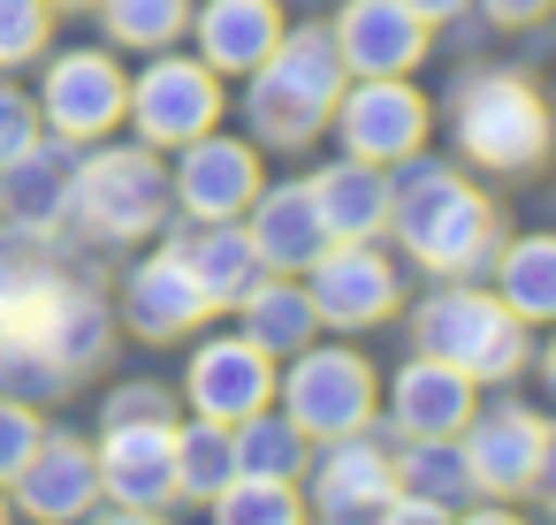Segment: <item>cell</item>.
I'll use <instances>...</instances> for the list:
<instances>
[{
	"label": "cell",
	"instance_id": "21",
	"mask_svg": "<svg viewBox=\"0 0 556 525\" xmlns=\"http://www.w3.org/2000/svg\"><path fill=\"white\" fill-rule=\"evenodd\" d=\"M282 39V9L275 0H206L199 9V62L214 77H252Z\"/></svg>",
	"mask_w": 556,
	"mask_h": 525
},
{
	"label": "cell",
	"instance_id": "9",
	"mask_svg": "<svg viewBox=\"0 0 556 525\" xmlns=\"http://www.w3.org/2000/svg\"><path fill=\"white\" fill-rule=\"evenodd\" d=\"M123 115L138 123V145H191L199 130L222 123V77L206 62H191V54H161L130 85Z\"/></svg>",
	"mask_w": 556,
	"mask_h": 525
},
{
	"label": "cell",
	"instance_id": "14",
	"mask_svg": "<svg viewBox=\"0 0 556 525\" xmlns=\"http://www.w3.org/2000/svg\"><path fill=\"white\" fill-rule=\"evenodd\" d=\"M184 396H191L199 419H244V411L275 404V358L252 335H214V343L191 350Z\"/></svg>",
	"mask_w": 556,
	"mask_h": 525
},
{
	"label": "cell",
	"instance_id": "32",
	"mask_svg": "<svg viewBox=\"0 0 556 525\" xmlns=\"http://www.w3.org/2000/svg\"><path fill=\"white\" fill-rule=\"evenodd\" d=\"M214 510H222L229 525H260V517H305V495H298V479H260V472H237V479L214 495Z\"/></svg>",
	"mask_w": 556,
	"mask_h": 525
},
{
	"label": "cell",
	"instance_id": "4",
	"mask_svg": "<svg viewBox=\"0 0 556 525\" xmlns=\"http://www.w3.org/2000/svg\"><path fill=\"white\" fill-rule=\"evenodd\" d=\"M412 343L472 381H510L526 366V320L495 305V290H434L412 312Z\"/></svg>",
	"mask_w": 556,
	"mask_h": 525
},
{
	"label": "cell",
	"instance_id": "13",
	"mask_svg": "<svg viewBox=\"0 0 556 525\" xmlns=\"http://www.w3.org/2000/svg\"><path fill=\"white\" fill-rule=\"evenodd\" d=\"M123 100H130V85H123V69H115L108 54H62V62L47 69L39 123H47L62 145H92V138H108V130L123 123Z\"/></svg>",
	"mask_w": 556,
	"mask_h": 525
},
{
	"label": "cell",
	"instance_id": "5",
	"mask_svg": "<svg viewBox=\"0 0 556 525\" xmlns=\"http://www.w3.org/2000/svg\"><path fill=\"white\" fill-rule=\"evenodd\" d=\"M70 214L92 236H153L168 221V168L146 145H100L70 183Z\"/></svg>",
	"mask_w": 556,
	"mask_h": 525
},
{
	"label": "cell",
	"instance_id": "26",
	"mask_svg": "<svg viewBox=\"0 0 556 525\" xmlns=\"http://www.w3.org/2000/svg\"><path fill=\"white\" fill-rule=\"evenodd\" d=\"M237 305H244V335H252L267 358H282V350H305V343H313V328H320V312H313L305 282H290V274H267V282H252Z\"/></svg>",
	"mask_w": 556,
	"mask_h": 525
},
{
	"label": "cell",
	"instance_id": "2",
	"mask_svg": "<svg viewBox=\"0 0 556 525\" xmlns=\"http://www.w3.org/2000/svg\"><path fill=\"white\" fill-rule=\"evenodd\" d=\"M389 229L404 236V252L427 274H472L480 259H495V206L465 176H450L419 153H412V176L389 183Z\"/></svg>",
	"mask_w": 556,
	"mask_h": 525
},
{
	"label": "cell",
	"instance_id": "16",
	"mask_svg": "<svg viewBox=\"0 0 556 525\" xmlns=\"http://www.w3.org/2000/svg\"><path fill=\"white\" fill-rule=\"evenodd\" d=\"M465 472H472V487H488V495H518V487H533V472H541V449H548V426L533 419V411H488V419H465Z\"/></svg>",
	"mask_w": 556,
	"mask_h": 525
},
{
	"label": "cell",
	"instance_id": "20",
	"mask_svg": "<svg viewBox=\"0 0 556 525\" xmlns=\"http://www.w3.org/2000/svg\"><path fill=\"white\" fill-rule=\"evenodd\" d=\"M123 312H130V328H138V335L176 343V335H191L214 305H206V290L191 282V267H184L176 252H153V259L123 282Z\"/></svg>",
	"mask_w": 556,
	"mask_h": 525
},
{
	"label": "cell",
	"instance_id": "25",
	"mask_svg": "<svg viewBox=\"0 0 556 525\" xmlns=\"http://www.w3.org/2000/svg\"><path fill=\"white\" fill-rule=\"evenodd\" d=\"M70 183H77V168L62 153L31 145L24 161H9V176H0V214H9L24 236H47L70 214Z\"/></svg>",
	"mask_w": 556,
	"mask_h": 525
},
{
	"label": "cell",
	"instance_id": "42",
	"mask_svg": "<svg viewBox=\"0 0 556 525\" xmlns=\"http://www.w3.org/2000/svg\"><path fill=\"white\" fill-rule=\"evenodd\" d=\"M0 517H9V495H0Z\"/></svg>",
	"mask_w": 556,
	"mask_h": 525
},
{
	"label": "cell",
	"instance_id": "41",
	"mask_svg": "<svg viewBox=\"0 0 556 525\" xmlns=\"http://www.w3.org/2000/svg\"><path fill=\"white\" fill-rule=\"evenodd\" d=\"M47 9H92V0H47Z\"/></svg>",
	"mask_w": 556,
	"mask_h": 525
},
{
	"label": "cell",
	"instance_id": "30",
	"mask_svg": "<svg viewBox=\"0 0 556 525\" xmlns=\"http://www.w3.org/2000/svg\"><path fill=\"white\" fill-rule=\"evenodd\" d=\"M237 479V441H229V419H191L176 426V487L214 502L222 487Z\"/></svg>",
	"mask_w": 556,
	"mask_h": 525
},
{
	"label": "cell",
	"instance_id": "1",
	"mask_svg": "<svg viewBox=\"0 0 556 525\" xmlns=\"http://www.w3.org/2000/svg\"><path fill=\"white\" fill-rule=\"evenodd\" d=\"M100 358H108V305L77 274L0 244V396L54 404Z\"/></svg>",
	"mask_w": 556,
	"mask_h": 525
},
{
	"label": "cell",
	"instance_id": "24",
	"mask_svg": "<svg viewBox=\"0 0 556 525\" xmlns=\"http://www.w3.org/2000/svg\"><path fill=\"white\" fill-rule=\"evenodd\" d=\"M168 252L191 267V282L206 290V305H237V297L260 282V252H252V236L229 229V221H191V229H176Z\"/></svg>",
	"mask_w": 556,
	"mask_h": 525
},
{
	"label": "cell",
	"instance_id": "31",
	"mask_svg": "<svg viewBox=\"0 0 556 525\" xmlns=\"http://www.w3.org/2000/svg\"><path fill=\"white\" fill-rule=\"evenodd\" d=\"M100 24L115 47H138V54H161L191 31V0H92Z\"/></svg>",
	"mask_w": 556,
	"mask_h": 525
},
{
	"label": "cell",
	"instance_id": "3",
	"mask_svg": "<svg viewBox=\"0 0 556 525\" xmlns=\"http://www.w3.org/2000/svg\"><path fill=\"white\" fill-rule=\"evenodd\" d=\"M343 77H351V69H343V54H336V31H320V24L282 31L275 54L252 69V130H260L267 145H305V138L328 123Z\"/></svg>",
	"mask_w": 556,
	"mask_h": 525
},
{
	"label": "cell",
	"instance_id": "36",
	"mask_svg": "<svg viewBox=\"0 0 556 525\" xmlns=\"http://www.w3.org/2000/svg\"><path fill=\"white\" fill-rule=\"evenodd\" d=\"M153 411H168V396H161L153 381H138V388H115V396H108V419H153Z\"/></svg>",
	"mask_w": 556,
	"mask_h": 525
},
{
	"label": "cell",
	"instance_id": "10",
	"mask_svg": "<svg viewBox=\"0 0 556 525\" xmlns=\"http://www.w3.org/2000/svg\"><path fill=\"white\" fill-rule=\"evenodd\" d=\"M336 130H343V153L374 161V168H396L427 145V100L404 85V77H358L336 92Z\"/></svg>",
	"mask_w": 556,
	"mask_h": 525
},
{
	"label": "cell",
	"instance_id": "40",
	"mask_svg": "<svg viewBox=\"0 0 556 525\" xmlns=\"http://www.w3.org/2000/svg\"><path fill=\"white\" fill-rule=\"evenodd\" d=\"M541 373H548V388H556V343H548V358H541Z\"/></svg>",
	"mask_w": 556,
	"mask_h": 525
},
{
	"label": "cell",
	"instance_id": "19",
	"mask_svg": "<svg viewBox=\"0 0 556 525\" xmlns=\"http://www.w3.org/2000/svg\"><path fill=\"white\" fill-rule=\"evenodd\" d=\"M252 252H260V267L267 274H305L336 236L320 229V214H313V191L305 183H282V191H252Z\"/></svg>",
	"mask_w": 556,
	"mask_h": 525
},
{
	"label": "cell",
	"instance_id": "17",
	"mask_svg": "<svg viewBox=\"0 0 556 525\" xmlns=\"http://www.w3.org/2000/svg\"><path fill=\"white\" fill-rule=\"evenodd\" d=\"M389 419L412 434V441H450V434H465V419H472V373H457V366H442V358H412L396 381H389Z\"/></svg>",
	"mask_w": 556,
	"mask_h": 525
},
{
	"label": "cell",
	"instance_id": "15",
	"mask_svg": "<svg viewBox=\"0 0 556 525\" xmlns=\"http://www.w3.org/2000/svg\"><path fill=\"white\" fill-rule=\"evenodd\" d=\"M336 54H343L351 77H404L427 54V24L404 0H351L336 16Z\"/></svg>",
	"mask_w": 556,
	"mask_h": 525
},
{
	"label": "cell",
	"instance_id": "23",
	"mask_svg": "<svg viewBox=\"0 0 556 525\" xmlns=\"http://www.w3.org/2000/svg\"><path fill=\"white\" fill-rule=\"evenodd\" d=\"M305 191H313V214H320L328 236H381L389 229V168H374L358 153L320 168Z\"/></svg>",
	"mask_w": 556,
	"mask_h": 525
},
{
	"label": "cell",
	"instance_id": "37",
	"mask_svg": "<svg viewBox=\"0 0 556 525\" xmlns=\"http://www.w3.org/2000/svg\"><path fill=\"white\" fill-rule=\"evenodd\" d=\"M480 9H488L495 24H541V16L556 9V0H480Z\"/></svg>",
	"mask_w": 556,
	"mask_h": 525
},
{
	"label": "cell",
	"instance_id": "39",
	"mask_svg": "<svg viewBox=\"0 0 556 525\" xmlns=\"http://www.w3.org/2000/svg\"><path fill=\"white\" fill-rule=\"evenodd\" d=\"M533 487L548 495V510H556V434H548V449H541V472H533Z\"/></svg>",
	"mask_w": 556,
	"mask_h": 525
},
{
	"label": "cell",
	"instance_id": "29",
	"mask_svg": "<svg viewBox=\"0 0 556 525\" xmlns=\"http://www.w3.org/2000/svg\"><path fill=\"white\" fill-rule=\"evenodd\" d=\"M389 464H396L404 495L434 502L442 517L472 502V472H465V449H457V434H450V441H412V449H404V457H389Z\"/></svg>",
	"mask_w": 556,
	"mask_h": 525
},
{
	"label": "cell",
	"instance_id": "34",
	"mask_svg": "<svg viewBox=\"0 0 556 525\" xmlns=\"http://www.w3.org/2000/svg\"><path fill=\"white\" fill-rule=\"evenodd\" d=\"M39 404H24V396H0V487H9L24 464H31V449H39Z\"/></svg>",
	"mask_w": 556,
	"mask_h": 525
},
{
	"label": "cell",
	"instance_id": "38",
	"mask_svg": "<svg viewBox=\"0 0 556 525\" xmlns=\"http://www.w3.org/2000/svg\"><path fill=\"white\" fill-rule=\"evenodd\" d=\"M404 9H412L419 24H450V16L465 9V0H404Z\"/></svg>",
	"mask_w": 556,
	"mask_h": 525
},
{
	"label": "cell",
	"instance_id": "22",
	"mask_svg": "<svg viewBox=\"0 0 556 525\" xmlns=\"http://www.w3.org/2000/svg\"><path fill=\"white\" fill-rule=\"evenodd\" d=\"M389 487H396V464H389L381 441H366V426H358V434H336V441H328V457H320V495H313L305 510H320V517H374Z\"/></svg>",
	"mask_w": 556,
	"mask_h": 525
},
{
	"label": "cell",
	"instance_id": "27",
	"mask_svg": "<svg viewBox=\"0 0 556 525\" xmlns=\"http://www.w3.org/2000/svg\"><path fill=\"white\" fill-rule=\"evenodd\" d=\"M495 305L518 320H556V236H518L495 259Z\"/></svg>",
	"mask_w": 556,
	"mask_h": 525
},
{
	"label": "cell",
	"instance_id": "28",
	"mask_svg": "<svg viewBox=\"0 0 556 525\" xmlns=\"http://www.w3.org/2000/svg\"><path fill=\"white\" fill-rule=\"evenodd\" d=\"M229 441H237V472H260V479H298L305 472V434H298V419L290 411H244V419H229Z\"/></svg>",
	"mask_w": 556,
	"mask_h": 525
},
{
	"label": "cell",
	"instance_id": "6",
	"mask_svg": "<svg viewBox=\"0 0 556 525\" xmlns=\"http://www.w3.org/2000/svg\"><path fill=\"white\" fill-rule=\"evenodd\" d=\"M457 145L480 168H541L548 161V107L526 77H472L457 92Z\"/></svg>",
	"mask_w": 556,
	"mask_h": 525
},
{
	"label": "cell",
	"instance_id": "33",
	"mask_svg": "<svg viewBox=\"0 0 556 525\" xmlns=\"http://www.w3.org/2000/svg\"><path fill=\"white\" fill-rule=\"evenodd\" d=\"M47 24H54V9H47V0H0V69H24V62H39Z\"/></svg>",
	"mask_w": 556,
	"mask_h": 525
},
{
	"label": "cell",
	"instance_id": "11",
	"mask_svg": "<svg viewBox=\"0 0 556 525\" xmlns=\"http://www.w3.org/2000/svg\"><path fill=\"white\" fill-rule=\"evenodd\" d=\"M305 297L328 328H374L396 312V267L374 252V236H336L313 267H305Z\"/></svg>",
	"mask_w": 556,
	"mask_h": 525
},
{
	"label": "cell",
	"instance_id": "8",
	"mask_svg": "<svg viewBox=\"0 0 556 525\" xmlns=\"http://www.w3.org/2000/svg\"><path fill=\"white\" fill-rule=\"evenodd\" d=\"M92 457H100V487L115 495L108 517H161L184 495L176 487V426H168V411H153V419H108V441Z\"/></svg>",
	"mask_w": 556,
	"mask_h": 525
},
{
	"label": "cell",
	"instance_id": "12",
	"mask_svg": "<svg viewBox=\"0 0 556 525\" xmlns=\"http://www.w3.org/2000/svg\"><path fill=\"white\" fill-rule=\"evenodd\" d=\"M184 161L168 168V199L191 214V221H237L260 191V153L244 138H214L199 130L191 145H176Z\"/></svg>",
	"mask_w": 556,
	"mask_h": 525
},
{
	"label": "cell",
	"instance_id": "18",
	"mask_svg": "<svg viewBox=\"0 0 556 525\" xmlns=\"http://www.w3.org/2000/svg\"><path fill=\"white\" fill-rule=\"evenodd\" d=\"M9 487L31 517H85V510H100V457L70 434H39L31 464Z\"/></svg>",
	"mask_w": 556,
	"mask_h": 525
},
{
	"label": "cell",
	"instance_id": "7",
	"mask_svg": "<svg viewBox=\"0 0 556 525\" xmlns=\"http://www.w3.org/2000/svg\"><path fill=\"white\" fill-rule=\"evenodd\" d=\"M290 381H282V411L298 419L305 441H336V434H358L374 419V366L358 350H290Z\"/></svg>",
	"mask_w": 556,
	"mask_h": 525
},
{
	"label": "cell",
	"instance_id": "35",
	"mask_svg": "<svg viewBox=\"0 0 556 525\" xmlns=\"http://www.w3.org/2000/svg\"><path fill=\"white\" fill-rule=\"evenodd\" d=\"M39 145V100H24L16 85H0V168L24 161Z\"/></svg>",
	"mask_w": 556,
	"mask_h": 525
}]
</instances>
